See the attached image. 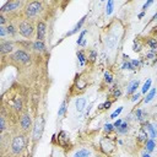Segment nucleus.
Wrapping results in <instances>:
<instances>
[{"mask_svg": "<svg viewBox=\"0 0 157 157\" xmlns=\"http://www.w3.org/2000/svg\"><path fill=\"white\" fill-rule=\"evenodd\" d=\"M155 128H157V123H156V125H155Z\"/></svg>", "mask_w": 157, "mask_h": 157, "instance_id": "obj_50", "label": "nucleus"}, {"mask_svg": "<svg viewBox=\"0 0 157 157\" xmlns=\"http://www.w3.org/2000/svg\"><path fill=\"white\" fill-rule=\"evenodd\" d=\"M141 48H142V47H141V44H140V43H137V42L135 41V42H134V45H133V50H134V52H136V53H139V52H141Z\"/></svg>", "mask_w": 157, "mask_h": 157, "instance_id": "obj_39", "label": "nucleus"}, {"mask_svg": "<svg viewBox=\"0 0 157 157\" xmlns=\"http://www.w3.org/2000/svg\"><path fill=\"white\" fill-rule=\"evenodd\" d=\"M111 106H112V101L107 99L104 103L99 104V106H98V109H101V111H107V109H109V108H111Z\"/></svg>", "mask_w": 157, "mask_h": 157, "instance_id": "obj_31", "label": "nucleus"}, {"mask_svg": "<svg viewBox=\"0 0 157 157\" xmlns=\"http://www.w3.org/2000/svg\"><path fill=\"white\" fill-rule=\"evenodd\" d=\"M135 119L139 122H144V117H142V111L140 108H137L135 111Z\"/></svg>", "mask_w": 157, "mask_h": 157, "instance_id": "obj_36", "label": "nucleus"}, {"mask_svg": "<svg viewBox=\"0 0 157 157\" xmlns=\"http://www.w3.org/2000/svg\"><path fill=\"white\" fill-rule=\"evenodd\" d=\"M119 37H118V34H116V33H109L107 37H106V45H107V48H109V49H113L117 44H118V39Z\"/></svg>", "mask_w": 157, "mask_h": 157, "instance_id": "obj_10", "label": "nucleus"}, {"mask_svg": "<svg viewBox=\"0 0 157 157\" xmlns=\"http://www.w3.org/2000/svg\"><path fill=\"white\" fill-rule=\"evenodd\" d=\"M111 93H112V97L113 98H118V97L122 96V90L118 86H114L113 88H111Z\"/></svg>", "mask_w": 157, "mask_h": 157, "instance_id": "obj_30", "label": "nucleus"}, {"mask_svg": "<svg viewBox=\"0 0 157 157\" xmlns=\"http://www.w3.org/2000/svg\"><path fill=\"white\" fill-rule=\"evenodd\" d=\"M128 131H129V124L127 123V122H123V124L117 129V133L119 134V135H124V134H128Z\"/></svg>", "mask_w": 157, "mask_h": 157, "instance_id": "obj_25", "label": "nucleus"}, {"mask_svg": "<svg viewBox=\"0 0 157 157\" xmlns=\"http://www.w3.org/2000/svg\"><path fill=\"white\" fill-rule=\"evenodd\" d=\"M32 49L37 53H44L45 52V45H44V42H41V41H36L32 43Z\"/></svg>", "mask_w": 157, "mask_h": 157, "instance_id": "obj_16", "label": "nucleus"}, {"mask_svg": "<svg viewBox=\"0 0 157 157\" xmlns=\"http://www.w3.org/2000/svg\"><path fill=\"white\" fill-rule=\"evenodd\" d=\"M6 31H8V34H9L11 38H14V37L19 33V30H17L12 23H10V25L6 26Z\"/></svg>", "mask_w": 157, "mask_h": 157, "instance_id": "obj_23", "label": "nucleus"}, {"mask_svg": "<svg viewBox=\"0 0 157 157\" xmlns=\"http://www.w3.org/2000/svg\"><path fill=\"white\" fill-rule=\"evenodd\" d=\"M36 32H37V41L44 42V38H45V34H47V23L43 20L37 21Z\"/></svg>", "mask_w": 157, "mask_h": 157, "instance_id": "obj_6", "label": "nucleus"}, {"mask_svg": "<svg viewBox=\"0 0 157 157\" xmlns=\"http://www.w3.org/2000/svg\"><path fill=\"white\" fill-rule=\"evenodd\" d=\"M156 92H157V90H156V88H151V90L146 93V96H145V98H144V103H150V102L155 98Z\"/></svg>", "mask_w": 157, "mask_h": 157, "instance_id": "obj_20", "label": "nucleus"}, {"mask_svg": "<svg viewBox=\"0 0 157 157\" xmlns=\"http://www.w3.org/2000/svg\"><path fill=\"white\" fill-rule=\"evenodd\" d=\"M8 34V31H6V27L5 26H0V37H2L3 39L6 37Z\"/></svg>", "mask_w": 157, "mask_h": 157, "instance_id": "obj_37", "label": "nucleus"}, {"mask_svg": "<svg viewBox=\"0 0 157 157\" xmlns=\"http://www.w3.org/2000/svg\"><path fill=\"white\" fill-rule=\"evenodd\" d=\"M86 19H87V14L86 15H84L81 19H80V21L74 26V28L71 30V31H69L68 33H66V37H70V36H74L75 33H77V32H80L81 31V27L84 26V23H85V21H86Z\"/></svg>", "mask_w": 157, "mask_h": 157, "instance_id": "obj_11", "label": "nucleus"}, {"mask_svg": "<svg viewBox=\"0 0 157 157\" xmlns=\"http://www.w3.org/2000/svg\"><path fill=\"white\" fill-rule=\"evenodd\" d=\"M97 52L95 50V49H92L91 52H90V54H88V58H87V62H90V63H95L96 62V59H97Z\"/></svg>", "mask_w": 157, "mask_h": 157, "instance_id": "obj_33", "label": "nucleus"}, {"mask_svg": "<svg viewBox=\"0 0 157 157\" xmlns=\"http://www.w3.org/2000/svg\"><path fill=\"white\" fill-rule=\"evenodd\" d=\"M114 129L116 128H114L113 124H106V125H104V131H106V133H112Z\"/></svg>", "mask_w": 157, "mask_h": 157, "instance_id": "obj_40", "label": "nucleus"}, {"mask_svg": "<svg viewBox=\"0 0 157 157\" xmlns=\"http://www.w3.org/2000/svg\"><path fill=\"white\" fill-rule=\"evenodd\" d=\"M58 142H59V145H62V146H65V145L69 142V136H68V134H66L65 131H60V133L58 134Z\"/></svg>", "mask_w": 157, "mask_h": 157, "instance_id": "obj_17", "label": "nucleus"}, {"mask_svg": "<svg viewBox=\"0 0 157 157\" xmlns=\"http://www.w3.org/2000/svg\"><path fill=\"white\" fill-rule=\"evenodd\" d=\"M12 60L21 64V65H28L31 64V55L27 53V52H25L23 49H17L15 53L12 54Z\"/></svg>", "mask_w": 157, "mask_h": 157, "instance_id": "obj_5", "label": "nucleus"}, {"mask_svg": "<svg viewBox=\"0 0 157 157\" xmlns=\"http://www.w3.org/2000/svg\"><path fill=\"white\" fill-rule=\"evenodd\" d=\"M151 85H152V80H151V79H147V80L145 81V84H144L142 88H141V93L146 95V93L152 88V87H151Z\"/></svg>", "mask_w": 157, "mask_h": 157, "instance_id": "obj_27", "label": "nucleus"}, {"mask_svg": "<svg viewBox=\"0 0 157 157\" xmlns=\"http://www.w3.org/2000/svg\"><path fill=\"white\" fill-rule=\"evenodd\" d=\"M146 44L148 45V48L151 49V52H156L157 50V39L153 37H150L146 39Z\"/></svg>", "mask_w": 157, "mask_h": 157, "instance_id": "obj_19", "label": "nucleus"}, {"mask_svg": "<svg viewBox=\"0 0 157 157\" xmlns=\"http://www.w3.org/2000/svg\"><path fill=\"white\" fill-rule=\"evenodd\" d=\"M0 122H2V125H0V131L2 133H4L5 131V117L4 116H2V118H0Z\"/></svg>", "mask_w": 157, "mask_h": 157, "instance_id": "obj_41", "label": "nucleus"}, {"mask_svg": "<svg viewBox=\"0 0 157 157\" xmlns=\"http://www.w3.org/2000/svg\"><path fill=\"white\" fill-rule=\"evenodd\" d=\"M14 108H15V111L16 112H21L22 109H23V104H22V99L20 98V97H16L15 99H14Z\"/></svg>", "mask_w": 157, "mask_h": 157, "instance_id": "obj_22", "label": "nucleus"}, {"mask_svg": "<svg viewBox=\"0 0 157 157\" xmlns=\"http://www.w3.org/2000/svg\"><path fill=\"white\" fill-rule=\"evenodd\" d=\"M5 22H6V19H5L4 14H2V15H0V26H4Z\"/></svg>", "mask_w": 157, "mask_h": 157, "instance_id": "obj_45", "label": "nucleus"}, {"mask_svg": "<svg viewBox=\"0 0 157 157\" xmlns=\"http://www.w3.org/2000/svg\"><path fill=\"white\" fill-rule=\"evenodd\" d=\"M14 49H15L14 48V42L2 39V43H0V52H2V54H10Z\"/></svg>", "mask_w": 157, "mask_h": 157, "instance_id": "obj_9", "label": "nucleus"}, {"mask_svg": "<svg viewBox=\"0 0 157 157\" xmlns=\"http://www.w3.org/2000/svg\"><path fill=\"white\" fill-rule=\"evenodd\" d=\"M104 82H106L107 85H111L112 82H113V75H112V73H109V71H106L104 73Z\"/></svg>", "mask_w": 157, "mask_h": 157, "instance_id": "obj_32", "label": "nucleus"}, {"mask_svg": "<svg viewBox=\"0 0 157 157\" xmlns=\"http://www.w3.org/2000/svg\"><path fill=\"white\" fill-rule=\"evenodd\" d=\"M146 58H147V59H152V58H156V55H155V52H148V53L146 54Z\"/></svg>", "mask_w": 157, "mask_h": 157, "instance_id": "obj_46", "label": "nucleus"}, {"mask_svg": "<svg viewBox=\"0 0 157 157\" xmlns=\"http://www.w3.org/2000/svg\"><path fill=\"white\" fill-rule=\"evenodd\" d=\"M73 157H92V151L90 148H79L74 152Z\"/></svg>", "mask_w": 157, "mask_h": 157, "instance_id": "obj_14", "label": "nucleus"}, {"mask_svg": "<svg viewBox=\"0 0 157 157\" xmlns=\"http://www.w3.org/2000/svg\"><path fill=\"white\" fill-rule=\"evenodd\" d=\"M66 109H68V101H66V99H64V101L62 102V104H60L59 109H58V117H63V116H65Z\"/></svg>", "mask_w": 157, "mask_h": 157, "instance_id": "obj_21", "label": "nucleus"}, {"mask_svg": "<svg viewBox=\"0 0 157 157\" xmlns=\"http://www.w3.org/2000/svg\"><path fill=\"white\" fill-rule=\"evenodd\" d=\"M144 16H145V11H142V12H140V14H139V16H137V19H139V20H141V19H142Z\"/></svg>", "mask_w": 157, "mask_h": 157, "instance_id": "obj_48", "label": "nucleus"}, {"mask_svg": "<svg viewBox=\"0 0 157 157\" xmlns=\"http://www.w3.org/2000/svg\"><path fill=\"white\" fill-rule=\"evenodd\" d=\"M44 124H45V120H44V117L43 116H38L33 123V128H32V139L34 142L39 141L42 135H43V131H44Z\"/></svg>", "mask_w": 157, "mask_h": 157, "instance_id": "obj_3", "label": "nucleus"}, {"mask_svg": "<svg viewBox=\"0 0 157 157\" xmlns=\"http://www.w3.org/2000/svg\"><path fill=\"white\" fill-rule=\"evenodd\" d=\"M123 112V107H119L118 109H116L112 114H111V119H117L119 116H120V113Z\"/></svg>", "mask_w": 157, "mask_h": 157, "instance_id": "obj_35", "label": "nucleus"}, {"mask_svg": "<svg viewBox=\"0 0 157 157\" xmlns=\"http://www.w3.org/2000/svg\"><path fill=\"white\" fill-rule=\"evenodd\" d=\"M86 103H87V101H86L85 97H79V98H76V101H75V107H76V111H77L79 113H81V112L86 108Z\"/></svg>", "mask_w": 157, "mask_h": 157, "instance_id": "obj_15", "label": "nucleus"}, {"mask_svg": "<svg viewBox=\"0 0 157 157\" xmlns=\"http://www.w3.org/2000/svg\"><path fill=\"white\" fill-rule=\"evenodd\" d=\"M22 2H8L3 8H2V14L6 12H15L16 10L21 9Z\"/></svg>", "mask_w": 157, "mask_h": 157, "instance_id": "obj_7", "label": "nucleus"}, {"mask_svg": "<svg viewBox=\"0 0 157 157\" xmlns=\"http://www.w3.org/2000/svg\"><path fill=\"white\" fill-rule=\"evenodd\" d=\"M26 147V136L23 134H17L12 137L10 150L12 155H20Z\"/></svg>", "mask_w": 157, "mask_h": 157, "instance_id": "obj_2", "label": "nucleus"}, {"mask_svg": "<svg viewBox=\"0 0 157 157\" xmlns=\"http://www.w3.org/2000/svg\"><path fill=\"white\" fill-rule=\"evenodd\" d=\"M139 86H140V80L139 79L130 81L129 85H128V87H127V96H133L134 93H136Z\"/></svg>", "mask_w": 157, "mask_h": 157, "instance_id": "obj_12", "label": "nucleus"}, {"mask_svg": "<svg viewBox=\"0 0 157 157\" xmlns=\"http://www.w3.org/2000/svg\"><path fill=\"white\" fill-rule=\"evenodd\" d=\"M44 8H43V3L41 2H32L28 3L26 5V8L23 9V15L26 20H33L37 19L42 12H43Z\"/></svg>", "mask_w": 157, "mask_h": 157, "instance_id": "obj_1", "label": "nucleus"}, {"mask_svg": "<svg viewBox=\"0 0 157 157\" xmlns=\"http://www.w3.org/2000/svg\"><path fill=\"white\" fill-rule=\"evenodd\" d=\"M17 30H19V33H20L22 37L27 38V39L32 38V36L34 34V31H36L34 27H33V25L30 22V20H26V19L19 22Z\"/></svg>", "mask_w": 157, "mask_h": 157, "instance_id": "obj_4", "label": "nucleus"}, {"mask_svg": "<svg viewBox=\"0 0 157 157\" xmlns=\"http://www.w3.org/2000/svg\"><path fill=\"white\" fill-rule=\"evenodd\" d=\"M140 96H141V95H140L139 92H137V93H134V95L131 96V98H130V101H131L133 103H135L136 101H139V98H140Z\"/></svg>", "mask_w": 157, "mask_h": 157, "instance_id": "obj_42", "label": "nucleus"}, {"mask_svg": "<svg viewBox=\"0 0 157 157\" xmlns=\"http://www.w3.org/2000/svg\"><path fill=\"white\" fill-rule=\"evenodd\" d=\"M141 157H152V156H151L150 153H147V152L145 151V152H142V155H141Z\"/></svg>", "mask_w": 157, "mask_h": 157, "instance_id": "obj_47", "label": "nucleus"}, {"mask_svg": "<svg viewBox=\"0 0 157 157\" xmlns=\"http://www.w3.org/2000/svg\"><path fill=\"white\" fill-rule=\"evenodd\" d=\"M122 124H123V120H122L120 118H118V119L114 122V124H113V125H114V128H116V129H118V128H119Z\"/></svg>", "mask_w": 157, "mask_h": 157, "instance_id": "obj_43", "label": "nucleus"}, {"mask_svg": "<svg viewBox=\"0 0 157 157\" xmlns=\"http://www.w3.org/2000/svg\"><path fill=\"white\" fill-rule=\"evenodd\" d=\"M122 69H123V70H134V68H133L130 60H125V62L123 63V65H122Z\"/></svg>", "mask_w": 157, "mask_h": 157, "instance_id": "obj_34", "label": "nucleus"}, {"mask_svg": "<svg viewBox=\"0 0 157 157\" xmlns=\"http://www.w3.org/2000/svg\"><path fill=\"white\" fill-rule=\"evenodd\" d=\"M152 4H153V2H152V0H148V2H146V3H145V4L142 5V10L145 11V10H146V9L148 8V6H151Z\"/></svg>", "mask_w": 157, "mask_h": 157, "instance_id": "obj_44", "label": "nucleus"}, {"mask_svg": "<svg viewBox=\"0 0 157 157\" xmlns=\"http://www.w3.org/2000/svg\"><path fill=\"white\" fill-rule=\"evenodd\" d=\"M147 137H148V135H147L146 130H145V129H140V133H139V135H137V140H139L140 142H146V141H147Z\"/></svg>", "mask_w": 157, "mask_h": 157, "instance_id": "obj_28", "label": "nucleus"}, {"mask_svg": "<svg viewBox=\"0 0 157 157\" xmlns=\"http://www.w3.org/2000/svg\"><path fill=\"white\" fill-rule=\"evenodd\" d=\"M91 108H92V104H90V106H88V108H87V111H86V114H88V113H90Z\"/></svg>", "mask_w": 157, "mask_h": 157, "instance_id": "obj_49", "label": "nucleus"}, {"mask_svg": "<svg viewBox=\"0 0 157 157\" xmlns=\"http://www.w3.org/2000/svg\"><path fill=\"white\" fill-rule=\"evenodd\" d=\"M155 147H156V142H155V140H152V139H147V141L145 142V151H146L147 153H151V152H153V151H155Z\"/></svg>", "mask_w": 157, "mask_h": 157, "instance_id": "obj_18", "label": "nucleus"}, {"mask_svg": "<svg viewBox=\"0 0 157 157\" xmlns=\"http://www.w3.org/2000/svg\"><path fill=\"white\" fill-rule=\"evenodd\" d=\"M130 63H131V65H133L134 70H136V69L141 65V62H140V60H137V59H133V60H130Z\"/></svg>", "mask_w": 157, "mask_h": 157, "instance_id": "obj_38", "label": "nucleus"}, {"mask_svg": "<svg viewBox=\"0 0 157 157\" xmlns=\"http://www.w3.org/2000/svg\"><path fill=\"white\" fill-rule=\"evenodd\" d=\"M20 127L22 129V131H27L30 130V128L32 127V118L28 113H23L20 118Z\"/></svg>", "mask_w": 157, "mask_h": 157, "instance_id": "obj_8", "label": "nucleus"}, {"mask_svg": "<svg viewBox=\"0 0 157 157\" xmlns=\"http://www.w3.org/2000/svg\"><path fill=\"white\" fill-rule=\"evenodd\" d=\"M76 55H77V59H79L80 65L84 66V65L87 63V58H86V55H85V53H84V50H79L77 53H76Z\"/></svg>", "mask_w": 157, "mask_h": 157, "instance_id": "obj_24", "label": "nucleus"}, {"mask_svg": "<svg viewBox=\"0 0 157 157\" xmlns=\"http://www.w3.org/2000/svg\"><path fill=\"white\" fill-rule=\"evenodd\" d=\"M144 127H145V130H146L148 137L152 139V140H155V139H156V135H157V130H156L155 125L151 124L150 122H145V123H144Z\"/></svg>", "mask_w": 157, "mask_h": 157, "instance_id": "obj_13", "label": "nucleus"}, {"mask_svg": "<svg viewBox=\"0 0 157 157\" xmlns=\"http://www.w3.org/2000/svg\"><path fill=\"white\" fill-rule=\"evenodd\" d=\"M156 137H157V135H156Z\"/></svg>", "mask_w": 157, "mask_h": 157, "instance_id": "obj_51", "label": "nucleus"}, {"mask_svg": "<svg viewBox=\"0 0 157 157\" xmlns=\"http://www.w3.org/2000/svg\"><path fill=\"white\" fill-rule=\"evenodd\" d=\"M113 10H114V2H113V0H108L107 4H106V15L111 16Z\"/></svg>", "mask_w": 157, "mask_h": 157, "instance_id": "obj_26", "label": "nucleus"}, {"mask_svg": "<svg viewBox=\"0 0 157 157\" xmlns=\"http://www.w3.org/2000/svg\"><path fill=\"white\" fill-rule=\"evenodd\" d=\"M87 34V30H82L81 32H80V34H79V38L76 39V44L77 45H81L86 39H85V36Z\"/></svg>", "mask_w": 157, "mask_h": 157, "instance_id": "obj_29", "label": "nucleus"}]
</instances>
